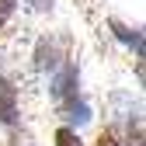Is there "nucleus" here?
<instances>
[{
	"mask_svg": "<svg viewBox=\"0 0 146 146\" xmlns=\"http://www.w3.org/2000/svg\"><path fill=\"white\" fill-rule=\"evenodd\" d=\"M77 66L73 63H66L59 73H56V80H52V98H56L59 104H66V101H73L77 98Z\"/></svg>",
	"mask_w": 146,
	"mask_h": 146,
	"instance_id": "1",
	"label": "nucleus"
},
{
	"mask_svg": "<svg viewBox=\"0 0 146 146\" xmlns=\"http://www.w3.org/2000/svg\"><path fill=\"white\" fill-rule=\"evenodd\" d=\"M0 122L4 125H14L17 122V90L14 84L0 73Z\"/></svg>",
	"mask_w": 146,
	"mask_h": 146,
	"instance_id": "2",
	"label": "nucleus"
},
{
	"mask_svg": "<svg viewBox=\"0 0 146 146\" xmlns=\"http://www.w3.org/2000/svg\"><path fill=\"white\" fill-rule=\"evenodd\" d=\"M108 25H111V31L118 35V38H122L125 45H132V49H136V56L143 59V35H139L136 28H129V25H122V21H115V17H111V21H108Z\"/></svg>",
	"mask_w": 146,
	"mask_h": 146,
	"instance_id": "3",
	"label": "nucleus"
},
{
	"mask_svg": "<svg viewBox=\"0 0 146 146\" xmlns=\"http://www.w3.org/2000/svg\"><path fill=\"white\" fill-rule=\"evenodd\" d=\"M59 111H63V118H70V122H77V125H84L87 118H90V111H87V104L84 101H66V104H59Z\"/></svg>",
	"mask_w": 146,
	"mask_h": 146,
	"instance_id": "4",
	"label": "nucleus"
},
{
	"mask_svg": "<svg viewBox=\"0 0 146 146\" xmlns=\"http://www.w3.org/2000/svg\"><path fill=\"white\" fill-rule=\"evenodd\" d=\"M56 146H84L77 129H70V125H63V129H56Z\"/></svg>",
	"mask_w": 146,
	"mask_h": 146,
	"instance_id": "5",
	"label": "nucleus"
},
{
	"mask_svg": "<svg viewBox=\"0 0 146 146\" xmlns=\"http://www.w3.org/2000/svg\"><path fill=\"white\" fill-rule=\"evenodd\" d=\"M94 146H122V143L115 139V132H108V129H104V132H101V136L94 139Z\"/></svg>",
	"mask_w": 146,
	"mask_h": 146,
	"instance_id": "6",
	"label": "nucleus"
},
{
	"mask_svg": "<svg viewBox=\"0 0 146 146\" xmlns=\"http://www.w3.org/2000/svg\"><path fill=\"white\" fill-rule=\"evenodd\" d=\"M11 14H14V0H0V25H4Z\"/></svg>",
	"mask_w": 146,
	"mask_h": 146,
	"instance_id": "7",
	"label": "nucleus"
},
{
	"mask_svg": "<svg viewBox=\"0 0 146 146\" xmlns=\"http://www.w3.org/2000/svg\"><path fill=\"white\" fill-rule=\"evenodd\" d=\"M31 11H52V0H25Z\"/></svg>",
	"mask_w": 146,
	"mask_h": 146,
	"instance_id": "8",
	"label": "nucleus"
}]
</instances>
